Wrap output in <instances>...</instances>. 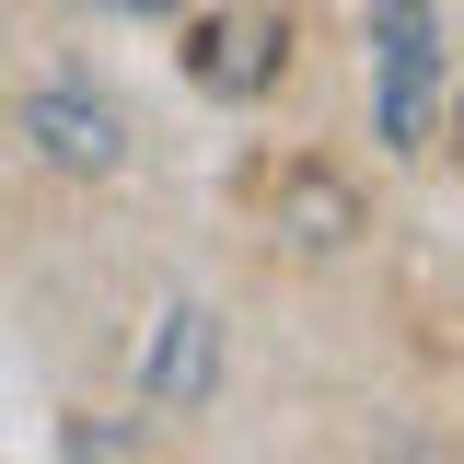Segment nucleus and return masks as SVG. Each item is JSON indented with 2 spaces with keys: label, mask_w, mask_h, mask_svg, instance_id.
Here are the masks:
<instances>
[{
  "label": "nucleus",
  "mask_w": 464,
  "mask_h": 464,
  "mask_svg": "<svg viewBox=\"0 0 464 464\" xmlns=\"http://www.w3.org/2000/svg\"><path fill=\"white\" fill-rule=\"evenodd\" d=\"M430 93H441V35H430V0H372V116H383V140H395V151H418Z\"/></svg>",
  "instance_id": "nucleus-1"
},
{
  "label": "nucleus",
  "mask_w": 464,
  "mask_h": 464,
  "mask_svg": "<svg viewBox=\"0 0 464 464\" xmlns=\"http://www.w3.org/2000/svg\"><path fill=\"white\" fill-rule=\"evenodd\" d=\"M116 12H174V0H116Z\"/></svg>",
  "instance_id": "nucleus-4"
},
{
  "label": "nucleus",
  "mask_w": 464,
  "mask_h": 464,
  "mask_svg": "<svg viewBox=\"0 0 464 464\" xmlns=\"http://www.w3.org/2000/svg\"><path fill=\"white\" fill-rule=\"evenodd\" d=\"M35 151H58L70 174H105V163H116V116L93 105V93L58 82V93H35Z\"/></svg>",
  "instance_id": "nucleus-2"
},
{
  "label": "nucleus",
  "mask_w": 464,
  "mask_h": 464,
  "mask_svg": "<svg viewBox=\"0 0 464 464\" xmlns=\"http://www.w3.org/2000/svg\"><path fill=\"white\" fill-rule=\"evenodd\" d=\"M209 348H221V325L186 302V314H163V348H151V395L163 406H198L209 395Z\"/></svg>",
  "instance_id": "nucleus-3"
}]
</instances>
